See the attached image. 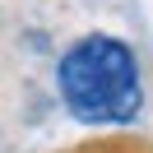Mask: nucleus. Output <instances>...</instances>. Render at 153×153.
Here are the masks:
<instances>
[{
  "instance_id": "1",
  "label": "nucleus",
  "mask_w": 153,
  "mask_h": 153,
  "mask_svg": "<svg viewBox=\"0 0 153 153\" xmlns=\"http://www.w3.org/2000/svg\"><path fill=\"white\" fill-rule=\"evenodd\" d=\"M56 88L65 97L70 116L84 125H125L139 116V60L111 33H88L60 56Z\"/></svg>"
}]
</instances>
